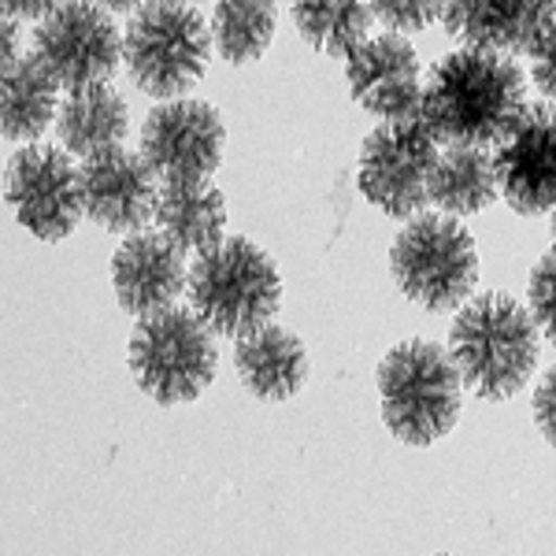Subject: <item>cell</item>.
<instances>
[{"mask_svg": "<svg viewBox=\"0 0 556 556\" xmlns=\"http://www.w3.org/2000/svg\"><path fill=\"white\" fill-rule=\"evenodd\" d=\"M523 108L527 78L508 52L460 49L430 71L419 119L442 146H497Z\"/></svg>", "mask_w": 556, "mask_h": 556, "instance_id": "obj_1", "label": "cell"}, {"mask_svg": "<svg viewBox=\"0 0 556 556\" xmlns=\"http://www.w3.org/2000/svg\"><path fill=\"white\" fill-rule=\"evenodd\" d=\"M542 330L527 304L508 293H482L460 304L450 353L464 386L482 401H508L531 379Z\"/></svg>", "mask_w": 556, "mask_h": 556, "instance_id": "obj_2", "label": "cell"}, {"mask_svg": "<svg viewBox=\"0 0 556 556\" xmlns=\"http://www.w3.org/2000/svg\"><path fill=\"white\" fill-rule=\"evenodd\" d=\"M379 405L390 434L405 445H434L460 419L464 379L450 349L412 338L382 356Z\"/></svg>", "mask_w": 556, "mask_h": 556, "instance_id": "obj_3", "label": "cell"}, {"mask_svg": "<svg viewBox=\"0 0 556 556\" xmlns=\"http://www.w3.org/2000/svg\"><path fill=\"white\" fill-rule=\"evenodd\" d=\"M186 293L212 334L245 338L275 319L282 304V278L275 260L249 238H223L193 260Z\"/></svg>", "mask_w": 556, "mask_h": 556, "instance_id": "obj_4", "label": "cell"}, {"mask_svg": "<svg viewBox=\"0 0 556 556\" xmlns=\"http://www.w3.org/2000/svg\"><path fill=\"white\" fill-rule=\"evenodd\" d=\"M212 30L190 0H146L123 30V64L152 97H182L208 71Z\"/></svg>", "mask_w": 556, "mask_h": 556, "instance_id": "obj_5", "label": "cell"}, {"mask_svg": "<svg viewBox=\"0 0 556 556\" xmlns=\"http://www.w3.org/2000/svg\"><path fill=\"white\" fill-rule=\"evenodd\" d=\"M390 271L401 293L427 312L460 308L479 282V253L456 215L430 212L412 215V223L393 238Z\"/></svg>", "mask_w": 556, "mask_h": 556, "instance_id": "obj_6", "label": "cell"}, {"mask_svg": "<svg viewBox=\"0 0 556 556\" xmlns=\"http://www.w3.org/2000/svg\"><path fill=\"white\" fill-rule=\"evenodd\" d=\"M219 353L212 327L193 308H172L138 319L130 338V371L141 393L156 405H186L201 397L215 379Z\"/></svg>", "mask_w": 556, "mask_h": 556, "instance_id": "obj_7", "label": "cell"}, {"mask_svg": "<svg viewBox=\"0 0 556 556\" xmlns=\"http://www.w3.org/2000/svg\"><path fill=\"white\" fill-rule=\"evenodd\" d=\"M438 146L442 141L430 134L424 119L379 123L361 149V172H356L361 193L393 219L419 215L424 204H430L427 186Z\"/></svg>", "mask_w": 556, "mask_h": 556, "instance_id": "obj_8", "label": "cell"}, {"mask_svg": "<svg viewBox=\"0 0 556 556\" xmlns=\"http://www.w3.org/2000/svg\"><path fill=\"white\" fill-rule=\"evenodd\" d=\"M30 52L60 89H86L115 75L123 60V34L112 23V12L97 0H67L38 20Z\"/></svg>", "mask_w": 556, "mask_h": 556, "instance_id": "obj_9", "label": "cell"}, {"mask_svg": "<svg viewBox=\"0 0 556 556\" xmlns=\"http://www.w3.org/2000/svg\"><path fill=\"white\" fill-rule=\"evenodd\" d=\"M223 149L227 127L219 112L190 97H172L167 104L152 108L141 127V156L164 182L212 178L223 164Z\"/></svg>", "mask_w": 556, "mask_h": 556, "instance_id": "obj_10", "label": "cell"}, {"mask_svg": "<svg viewBox=\"0 0 556 556\" xmlns=\"http://www.w3.org/2000/svg\"><path fill=\"white\" fill-rule=\"evenodd\" d=\"M8 201L15 219L41 241H60L83 212V175L67 149L23 146L8 164Z\"/></svg>", "mask_w": 556, "mask_h": 556, "instance_id": "obj_11", "label": "cell"}, {"mask_svg": "<svg viewBox=\"0 0 556 556\" xmlns=\"http://www.w3.org/2000/svg\"><path fill=\"white\" fill-rule=\"evenodd\" d=\"M497 190L519 215L556 208V104H527L493 149Z\"/></svg>", "mask_w": 556, "mask_h": 556, "instance_id": "obj_12", "label": "cell"}, {"mask_svg": "<svg viewBox=\"0 0 556 556\" xmlns=\"http://www.w3.org/2000/svg\"><path fill=\"white\" fill-rule=\"evenodd\" d=\"M345 83L353 101L379 123L419 119L424 112V71L405 34L390 30L364 38L345 56Z\"/></svg>", "mask_w": 556, "mask_h": 556, "instance_id": "obj_13", "label": "cell"}, {"mask_svg": "<svg viewBox=\"0 0 556 556\" xmlns=\"http://www.w3.org/2000/svg\"><path fill=\"white\" fill-rule=\"evenodd\" d=\"M78 175H83V212L97 227L112 235H134V230H146V223L156 215L160 175L141 152L123 146L104 149L97 156H86Z\"/></svg>", "mask_w": 556, "mask_h": 556, "instance_id": "obj_14", "label": "cell"}, {"mask_svg": "<svg viewBox=\"0 0 556 556\" xmlns=\"http://www.w3.org/2000/svg\"><path fill=\"white\" fill-rule=\"evenodd\" d=\"M112 286L115 298L130 316H156V312L172 308L190 286L186 253L160 230L156 235L152 230H134L112 256Z\"/></svg>", "mask_w": 556, "mask_h": 556, "instance_id": "obj_15", "label": "cell"}, {"mask_svg": "<svg viewBox=\"0 0 556 556\" xmlns=\"http://www.w3.org/2000/svg\"><path fill=\"white\" fill-rule=\"evenodd\" d=\"M556 15V0H445L442 23L464 49L527 52Z\"/></svg>", "mask_w": 556, "mask_h": 556, "instance_id": "obj_16", "label": "cell"}, {"mask_svg": "<svg viewBox=\"0 0 556 556\" xmlns=\"http://www.w3.org/2000/svg\"><path fill=\"white\" fill-rule=\"evenodd\" d=\"M235 367L253 397L290 401L308 379V353L293 330L267 323L253 334L238 338Z\"/></svg>", "mask_w": 556, "mask_h": 556, "instance_id": "obj_17", "label": "cell"}, {"mask_svg": "<svg viewBox=\"0 0 556 556\" xmlns=\"http://www.w3.org/2000/svg\"><path fill=\"white\" fill-rule=\"evenodd\" d=\"M156 230L175 241L182 253H208L227 238V201L208 178L193 182H164L156 201Z\"/></svg>", "mask_w": 556, "mask_h": 556, "instance_id": "obj_18", "label": "cell"}, {"mask_svg": "<svg viewBox=\"0 0 556 556\" xmlns=\"http://www.w3.org/2000/svg\"><path fill=\"white\" fill-rule=\"evenodd\" d=\"M56 130L60 146L71 156H97L104 149L123 146V138L130 130V108L108 83L71 89V97L60 104Z\"/></svg>", "mask_w": 556, "mask_h": 556, "instance_id": "obj_19", "label": "cell"}, {"mask_svg": "<svg viewBox=\"0 0 556 556\" xmlns=\"http://www.w3.org/2000/svg\"><path fill=\"white\" fill-rule=\"evenodd\" d=\"M60 83L41 67L34 56H15L4 64V97H0V115H4V138L12 146H30L52 119L60 115Z\"/></svg>", "mask_w": 556, "mask_h": 556, "instance_id": "obj_20", "label": "cell"}, {"mask_svg": "<svg viewBox=\"0 0 556 556\" xmlns=\"http://www.w3.org/2000/svg\"><path fill=\"white\" fill-rule=\"evenodd\" d=\"M430 204L445 215H479L497 197V167L490 146H445L430 167Z\"/></svg>", "mask_w": 556, "mask_h": 556, "instance_id": "obj_21", "label": "cell"}, {"mask_svg": "<svg viewBox=\"0 0 556 556\" xmlns=\"http://www.w3.org/2000/svg\"><path fill=\"white\" fill-rule=\"evenodd\" d=\"M290 12L301 38L327 56H349L375 20L371 0H290Z\"/></svg>", "mask_w": 556, "mask_h": 556, "instance_id": "obj_22", "label": "cell"}, {"mask_svg": "<svg viewBox=\"0 0 556 556\" xmlns=\"http://www.w3.org/2000/svg\"><path fill=\"white\" fill-rule=\"evenodd\" d=\"M275 0H215L212 41L227 64H253L275 38Z\"/></svg>", "mask_w": 556, "mask_h": 556, "instance_id": "obj_23", "label": "cell"}, {"mask_svg": "<svg viewBox=\"0 0 556 556\" xmlns=\"http://www.w3.org/2000/svg\"><path fill=\"white\" fill-rule=\"evenodd\" d=\"M527 308L545 338L556 345V245L538 260L531 271V286H527Z\"/></svg>", "mask_w": 556, "mask_h": 556, "instance_id": "obj_24", "label": "cell"}, {"mask_svg": "<svg viewBox=\"0 0 556 556\" xmlns=\"http://www.w3.org/2000/svg\"><path fill=\"white\" fill-rule=\"evenodd\" d=\"M375 15L397 34L427 30L430 23L442 20L445 0H371Z\"/></svg>", "mask_w": 556, "mask_h": 556, "instance_id": "obj_25", "label": "cell"}, {"mask_svg": "<svg viewBox=\"0 0 556 556\" xmlns=\"http://www.w3.org/2000/svg\"><path fill=\"white\" fill-rule=\"evenodd\" d=\"M527 56H531V75H534L538 89H542V97L549 104H556V15L534 38V45L527 49Z\"/></svg>", "mask_w": 556, "mask_h": 556, "instance_id": "obj_26", "label": "cell"}, {"mask_svg": "<svg viewBox=\"0 0 556 556\" xmlns=\"http://www.w3.org/2000/svg\"><path fill=\"white\" fill-rule=\"evenodd\" d=\"M534 419L542 427V434L556 445V367L542 375V382L534 390Z\"/></svg>", "mask_w": 556, "mask_h": 556, "instance_id": "obj_27", "label": "cell"}, {"mask_svg": "<svg viewBox=\"0 0 556 556\" xmlns=\"http://www.w3.org/2000/svg\"><path fill=\"white\" fill-rule=\"evenodd\" d=\"M60 4H67V0H4V12L23 23V20H45V15H52Z\"/></svg>", "mask_w": 556, "mask_h": 556, "instance_id": "obj_28", "label": "cell"}, {"mask_svg": "<svg viewBox=\"0 0 556 556\" xmlns=\"http://www.w3.org/2000/svg\"><path fill=\"white\" fill-rule=\"evenodd\" d=\"M15 38H20V20H12V15H8V20H4V64H8V60H15V56H23V52L15 49Z\"/></svg>", "mask_w": 556, "mask_h": 556, "instance_id": "obj_29", "label": "cell"}, {"mask_svg": "<svg viewBox=\"0 0 556 556\" xmlns=\"http://www.w3.org/2000/svg\"><path fill=\"white\" fill-rule=\"evenodd\" d=\"M101 8H108V12H138L146 0H97Z\"/></svg>", "mask_w": 556, "mask_h": 556, "instance_id": "obj_30", "label": "cell"}, {"mask_svg": "<svg viewBox=\"0 0 556 556\" xmlns=\"http://www.w3.org/2000/svg\"><path fill=\"white\" fill-rule=\"evenodd\" d=\"M553 235H556V208H553Z\"/></svg>", "mask_w": 556, "mask_h": 556, "instance_id": "obj_31", "label": "cell"}, {"mask_svg": "<svg viewBox=\"0 0 556 556\" xmlns=\"http://www.w3.org/2000/svg\"><path fill=\"white\" fill-rule=\"evenodd\" d=\"M190 4H193V0H190Z\"/></svg>", "mask_w": 556, "mask_h": 556, "instance_id": "obj_32", "label": "cell"}]
</instances>
